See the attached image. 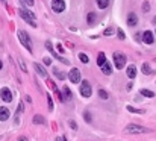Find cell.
Wrapping results in <instances>:
<instances>
[{
	"instance_id": "6da1fadb",
	"label": "cell",
	"mask_w": 156,
	"mask_h": 141,
	"mask_svg": "<svg viewBox=\"0 0 156 141\" xmlns=\"http://www.w3.org/2000/svg\"><path fill=\"white\" fill-rule=\"evenodd\" d=\"M127 134H149L150 129L149 127H144V126H140V125H127L126 129Z\"/></svg>"
},
{
	"instance_id": "7a4b0ae2",
	"label": "cell",
	"mask_w": 156,
	"mask_h": 141,
	"mask_svg": "<svg viewBox=\"0 0 156 141\" xmlns=\"http://www.w3.org/2000/svg\"><path fill=\"white\" fill-rule=\"evenodd\" d=\"M20 15H21V18L23 20H26L28 23L30 24V26H33V28H37V23H35V15L32 14L30 11H28V9H24V8H20Z\"/></svg>"
},
{
	"instance_id": "3957f363",
	"label": "cell",
	"mask_w": 156,
	"mask_h": 141,
	"mask_svg": "<svg viewBox=\"0 0 156 141\" xmlns=\"http://www.w3.org/2000/svg\"><path fill=\"white\" fill-rule=\"evenodd\" d=\"M18 38H20V41L21 44L28 49L29 52H32V41H30V38H29V35L24 32V30H18Z\"/></svg>"
},
{
	"instance_id": "277c9868",
	"label": "cell",
	"mask_w": 156,
	"mask_h": 141,
	"mask_svg": "<svg viewBox=\"0 0 156 141\" xmlns=\"http://www.w3.org/2000/svg\"><path fill=\"white\" fill-rule=\"evenodd\" d=\"M114 64H115V67L117 68H123L124 65H126V56H124L123 53H115L114 55Z\"/></svg>"
},
{
	"instance_id": "5b68a950",
	"label": "cell",
	"mask_w": 156,
	"mask_h": 141,
	"mask_svg": "<svg viewBox=\"0 0 156 141\" xmlns=\"http://www.w3.org/2000/svg\"><path fill=\"white\" fill-rule=\"evenodd\" d=\"M91 92H92V88L90 85V82H88V81H82V83H81V94L83 96V97H90Z\"/></svg>"
},
{
	"instance_id": "8992f818",
	"label": "cell",
	"mask_w": 156,
	"mask_h": 141,
	"mask_svg": "<svg viewBox=\"0 0 156 141\" xmlns=\"http://www.w3.org/2000/svg\"><path fill=\"white\" fill-rule=\"evenodd\" d=\"M52 9L55 12H64L65 9L64 0H52Z\"/></svg>"
},
{
	"instance_id": "52a82bcc",
	"label": "cell",
	"mask_w": 156,
	"mask_h": 141,
	"mask_svg": "<svg viewBox=\"0 0 156 141\" xmlns=\"http://www.w3.org/2000/svg\"><path fill=\"white\" fill-rule=\"evenodd\" d=\"M68 79L73 83H77V82H81V71H79L77 68H71L70 70V73H68Z\"/></svg>"
},
{
	"instance_id": "ba28073f",
	"label": "cell",
	"mask_w": 156,
	"mask_h": 141,
	"mask_svg": "<svg viewBox=\"0 0 156 141\" xmlns=\"http://www.w3.org/2000/svg\"><path fill=\"white\" fill-rule=\"evenodd\" d=\"M0 97H2L3 102L9 103L12 100V92H11L9 88H2V90H0Z\"/></svg>"
},
{
	"instance_id": "9c48e42d",
	"label": "cell",
	"mask_w": 156,
	"mask_h": 141,
	"mask_svg": "<svg viewBox=\"0 0 156 141\" xmlns=\"http://www.w3.org/2000/svg\"><path fill=\"white\" fill-rule=\"evenodd\" d=\"M153 41H155L153 32H150V30H146V32L142 33V43H146V44H153Z\"/></svg>"
},
{
	"instance_id": "30bf717a",
	"label": "cell",
	"mask_w": 156,
	"mask_h": 141,
	"mask_svg": "<svg viewBox=\"0 0 156 141\" xmlns=\"http://www.w3.org/2000/svg\"><path fill=\"white\" fill-rule=\"evenodd\" d=\"M9 118V109L6 106H0V121H6Z\"/></svg>"
},
{
	"instance_id": "8fae6325",
	"label": "cell",
	"mask_w": 156,
	"mask_h": 141,
	"mask_svg": "<svg viewBox=\"0 0 156 141\" xmlns=\"http://www.w3.org/2000/svg\"><path fill=\"white\" fill-rule=\"evenodd\" d=\"M136 23H138L136 14H135V12H130V14L127 15V24L129 26H136Z\"/></svg>"
},
{
	"instance_id": "7c38bea8",
	"label": "cell",
	"mask_w": 156,
	"mask_h": 141,
	"mask_svg": "<svg viewBox=\"0 0 156 141\" xmlns=\"http://www.w3.org/2000/svg\"><path fill=\"white\" fill-rule=\"evenodd\" d=\"M46 47H47V50H50V52H52V55H55V58H58V59H59V61H61V62H64V64H68V61H67V59H64V58H61V56H59V55H56V53H55V52H53V47H52V44H50V43H49V41L46 43Z\"/></svg>"
},
{
	"instance_id": "4fadbf2b",
	"label": "cell",
	"mask_w": 156,
	"mask_h": 141,
	"mask_svg": "<svg viewBox=\"0 0 156 141\" xmlns=\"http://www.w3.org/2000/svg\"><path fill=\"white\" fill-rule=\"evenodd\" d=\"M126 74H127V77L129 79H133L136 76V67L135 65H129L127 70H126Z\"/></svg>"
},
{
	"instance_id": "5bb4252c",
	"label": "cell",
	"mask_w": 156,
	"mask_h": 141,
	"mask_svg": "<svg viewBox=\"0 0 156 141\" xmlns=\"http://www.w3.org/2000/svg\"><path fill=\"white\" fill-rule=\"evenodd\" d=\"M33 67H35V70H37V73H38L41 77H46V76H47V73H46V70H44V67H43V65H39V64H37V62H35V64H33Z\"/></svg>"
},
{
	"instance_id": "9a60e30c",
	"label": "cell",
	"mask_w": 156,
	"mask_h": 141,
	"mask_svg": "<svg viewBox=\"0 0 156 141\" xmlns=\"http://www.w3.org/2000/svg\"><path fill=\"white\" fill-rule=\"evenodd\" d=\"M105 64H106V56H105L103 52H100L99 56H97V65H99V67H103Z\"/></svg>"
},
{
	"instance_id": "2e32d148",
	"label": "cell",
	"mask_w": 156,
	"mask_h": 141,
	"mask_svg": "<svg viewBox=\"0 0 156 141\" xmlns=\"http://www.w3.org/2000/svg\"><path fill=\"white\" fill-rule=\"evenodd\" d=\"M102 71H103V74H106V76H109V74L112 73V67H111V64L106 62L103 67H102Z\"/></svg>"
},
{
	"instance_id": "e0dca14e",
	"label": "cell",
	"mask_w": 156,
	"mask_h": 141,
	"mask_svg": "<svg viewBox=\"0 0 156 141\" xmlns=\"http://www.w3.org/2000/svg\"><path fill=\"white\" fill-rule=\"evenodd\" d=\"M97 5H99L100 9H106L109 5V0H97Z\"/></svg>"
},
{
	"instance_id": "ac0fdd59",
	"label": "cell",
	"mask_w": 156,
	"mask_h": 141,
	"mask_svg": "<svg viewBox=\"0 0 156 141\" xmlns=\"http://www.w3.org/2000/svg\"><path fill=\"white\" fill-rule=\"evenodd\" d=\"M33 123H35V125H38V123H39V125H44V123H46V120H44L43 115H35V117H33Z\"/></svg>"
},
{
	"instance_id": "d6986e66",
	"label": "cell",
	"mask_w": 156,
	"mask_h": 141,
	"mask_svg": "<svg viewBox=\"0 0 156 141\" xmlns=\"http://www.w3.org/2000/svg\"><path fill=\"white\" fill-rule=\"evenodd\" d=\"M141 94L144 96V97H155V92L150 91V90H141Z\"/></svg>"
},
{
	"instance_id": "ffe728a7",
	"label": "cell",
	"mask_w": 156,
	"mask_h": 141,
	"mask_svg": "<svg viewBox=\"0 0 156 141\" xmlns=\"http://www.w3.org/2000/svg\"><path fill=\"white\" fill-rule=\"evenodd\" d=\"M62 92L65 94V100H71V91H70V88H68V87H64Z\"/></svg>"
},
{
	"instance_id": "44dd1931",
	"label": "cell",
	"mask_w": 156,
	"mask_h": 141,
	"mask_svg": "<svg viewBox=\"0 0 156 141\" xmlns=\"http://www.w3.org/2000/svg\"><path fill=\"white\" fill-rule=\"evenodd\" d=\"M79 59H81V62H83V64H88V62H90V58H88L85 53H79Z\"/></svg>"
},
{
	"instance_id": "7402d4cb",
	"label": "cell",
	"mask_w": 156,
	"mask_h": 141,
	"mask_svg": "<svg viewBox=\"0 0 156 141\" xmlns=\"http://www.w3.org/2000/svg\"><path fill=\"white\" fill-rule=\"evenodd\" d=\"M142 73L144 74H151V68L149 64H142Z\"/></svg>"
},
{
	"instance_id": "603a6c76",
	"label": "cell",
	"mask_w": 156,
	"mask_h": 141,
	"mask_svg": "<svg viewBox=\"0 0 156 141\" xmlns=\"http://www.w3.org/2000/svg\"><path fill=\"white\" fill-rule=\"evenodd\" d=\"M127 111L129 112H135V114H144L142 109H136V108H133V106H127Z\"/></svg>"
},
{
	"instance_id": "cb8c5ba5",
	"label": "cell",
	"mask_w": 156,
	"mask_h": 141,
	"mask_svg": "<svg viewBox=\"0 0 156 141\" xmlns=\"http://www.w3.org/2000/svg\"><path fill=\"white\" fill-rule=\"evenodd\" d=\"M94 20H96V14L94 12H90V14L87 15V21L88 23H94Z\"/></svg>"
},
{
	"instance_id": "d4e9b609",
	"label": "cell",
	"mask_w": 156,
	"mask_h": 141,
	"mask_svg": "<svg viewBox=\"0 0 156 141\" xmlns=\"http://www.w3.org/2000/svg\"><path fill=\"white\" fill-rule=\"evenodd\" d=\"M99 97H102L103 100H106V99L109 97V94H108V92H106L105 90H99Z\"/></svg>"
},
{
	"instance_id": "484cf974",
	"label": "cell",
	"mask_w": 156,
	"mask_h": 141,
	"mask_svg": "<svg viewBox=\"0 0 156 141\" xmlns=\"http://www.w3.org/2000/svg\"><path fill=\"white\" fill-rule=\"evenodd\" d=\"M53 73H55L56 76L61 79V81H64V79H65V74H64V73H61V71H59V70H58V68H55V70H53Z\"/></svg>"
},
{
	"instance_id": "4316f807",
	"label": "cell",
	"mask_w": 156,
	"mask_h": 141,
	"mask_svg": "<svg viewBox=\"0 0 156 141\" xmlns=\"http://www.w3.org/2000/svg\"><path fill=\"white\" fill-rule=\"evenodd\" d=\"M47 100H49V109L53 111V100H52V96L50 94H47Z\"/></svg>"
},
{
	"instance_id": "83f0119b",
	"label": "cell",
	"mask_w": 156,
	"mask_h": 141,
	"mask_svg": "<svg viewBox=\"0 0 156 141\" xmlns=\"http://www.w3.org/2000/svg\"><path fill=\"white\" fill-rule=\"evenodd\" d=\"M117 33H118V38H120V39H124V38H126V35L123 33L121 29H117Z\"/></svg>"
},
{
	"instance_id": "f1b7e54d",
	"label": "cell",
	"mask_w": 156,
	"mask_h": 141,
	"mask_svg": "<svg viewBox=\"0 0 156 141\" xmlns=\"http://www.w3.org/2000/svg\"><path fill=\"white\" fill-rule=\"evenodd\" d=\"M112 33H114V30L111 29V28H108V29L105 30V35H106V37H111V35H112Z\"/></svg>"
},
{
	"instance_id": "f546056e",
	"label": "cell",
	"mask_w": 156,
	"mask_h": 141,
	"mask_svg": "<svg viewBox=\"0 0 156 141\" xmlns=\"http://www.w3.org/2000/svg\"><path fill=\"white\" fill-rule=\"evenodd\" d=\"M83 117H85V121H88V123L91 121V114L90 112H85V114H83Z\"/></svg>"
},
{
	"instance_id": "4dcf8cb0",
	"label": "cell",
	"mask_w": 156,
	"mask_h": 141,
	"mask_svg": "<svg viewBox=\"0 0 156 141\" xmlns=\"http://www.w3.org/2000/svg\"><path fill=\"white\" fill-rule=\"evenodd\" d=\"M150 9V5H149V3H144V5H142V11H144V12H147V11H149Z\"/></svg>"
},
{
	"instance_id": "1f68e13d",
	"label": "cell",
	"mask_w": 156,
	"mask_h": 141,
	"mask_svg": "<svg viewBox=\"0 0 156 141\" xmlns=\"http://www.w3.org/2000/svg\"><path fill=\"white\" fill-rule=\"evenodd\" d=\"M20 61V65H21V70L23 71H28V68H26V65H24V62H23V59H18Z\"/></svg>"
},
{
	"instance_id": "d6a6232c",
	"label": "cell",
	"mask_w": 156,
	"mask_h": 141,
	"mask_svg": "<svg viewBox=\"0 0 156 141\" xmlns=\"http://www.w3.org/2000/svg\"><path fill=\"white\" fill-rule=\"evenodd\" d=\"M70 127H71V129H74V131L77 129V125H76V121L71 120V121H70Z\"/></svg>"
},
{
	"instance_id": "836d02e7",
	"label": "cell",
	"mask_w": 156,
	"mask_h": 141,
	"mask_svg": "<svg viewBox=\"0 0 156 141\" xmlns=\"http://www.w3.org/2000/svg\"><path fill=\"white\" fill-rule=\"evenodd\" d=\"M23 2H24L28 6H33V0H23Z\"/></svg>"
},
{
	"instance_id": "e575fe53",
	"label": "cell",
	"mask_w": 156,
	"mask_h": 141,
	"mask_svg": "<svg viewBox=\"0 0 156 141\" xmlns=\"http://www.w3.org/2000/svg\"><path fill=\"white\" fill-rule=\"evenodd\" d=\"M44 64H46V65H50V64H52V61L49 59V58H46V59H44Z\"/></svg>"
},
{
	"instance_id": "d590c367",
	"label": "cell",
	"mask_w": 156,
	"mask_h": 141,
	"mask_svg": "<svg viewBox=\"0 0 156 141\" xmlns=\"http://www.w3.org/2000/svg\"><path fill=\"white\" fill-rule=\"evenodd\" d=\"M18 141H28V138H26V136H20Z\"/></svg>"
},
{
	"instance_id": "8d00e7d4",
	"label": "cell",
	"mask_w": 156,
	"mask_h": 141,
	"mask_svg": "<svg viewBox=\"0 0 156 141\" xmlns=\"http://www.w3.org/2000/svg\"><path fill=\"white\" fill-rule=\"evenodd\" d=\"M2 67H3V65H2V61H0V70H2Z\"/></svg>"
},
{
	"instance_id": "74e56055",
	"label": "cell",
	"mask_w": 156,
	"mask_h": 141,
	"mask_svg": "<svg viewBox=\"0 0 156 141\" xmlns=\"http://www.w3.org/2000/svg\"><path fill=\"white\" fill-rule=\"evenodd\" d=\"M3 2H5V0H3Z\"/></svg>"
}]
</instances>
